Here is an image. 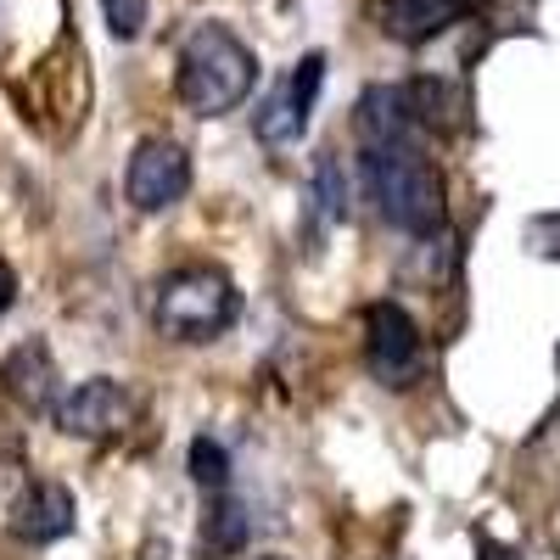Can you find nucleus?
Listing matches in <instances>:
<instances>
[{
    "label": "nucleus",
    "mask_w": 560,
    "mask_h": 560,
    "mask_svg": "<svg viewBox=\"0 0 560 560\" xmlns=\"http://www.w3.org/2000/svg\"><path fill=\"white\" fill-rule=\"evenodd\" d=\"M364 185L376 197L382 219L404 236H438L448 219L443 174L420 152V140H387V147H364Z\"/></svg>",
    "instance_id": "nucleus-1"
},
{
    "label": "nucleus",
    "mask_w": 560,
    "mask_h": 560,
    "mask_svg": "<svg viewBox=\"0 0 560 560\" xmlns=\"http://www.w3.org/2000/svg\"><path fill=\"white\" fill-rule=\"evenodd\" d=\"M258 84V57L247 51L242 34H230L224 23H197L179 45V73L174 90L185 113L197 118H224L230 107H242Z\"/></svg>",
    "instance_id": "nucleus-2"
},
{
    "label": "nucleus",
    "mask_w": 560,
    "mask_h": 560,
    "mask_svg": "<svg viewBox=\"0 0 560 560\" xmlns=\"http://www.w3.org/2000/svg\"><path fill=\"white\" fill-rule=\"evenodd\" d=\"M242 314V292L219 264H185L158 280L152 298V325L168 342H213L224 337Z\"/></svg>",
    "instance_id": "nucleus-3"
},
{
    "label": "nucleus",
    "mask_w": 560,
    "mask_h": 560,
    "mask_svg": "<svg viewBox=\"0 0 560 560\" xmlns=\"http://www.w3.org/2000/svg\"><path fill=\"white\" fill-rule=\"evenodd\" d=\"M140 415H147V404H140L124 382L113 376H96V382H79L68 398H57V427L68 438H84V443H118L140 427Z\"/></svg>",
    "instance_id": "nucleus-4"
},
{
    "label": "nucleus",
    "mask_w": 560,
    "mask_h": 560,
    "mask_svg": "<svg viewBox=\"0 0 560 560\" xmlns=\"http://www.w3.org/2000/svg\"><path fill=\"white\" fill-rule=\"evenodd\" d=\"M185 191H191V152L168 135H152L140 140L124 163V197L135 213H163L174 208Z\"/></svg>",
    "instance_id": "nucleus-5"
},
{
    "label": "nucleus",
    "mask_w": 560,
    "mask_h": 560,
    "mask_svg": "<svg viewBox=\"0 0 560 560\" xmlns=\"http://www.w3.org/2000/svg\"><path fill=\"white\" fill-rule=\"evenodd\" d=\"M364 364L382 387H409L427 364V342L420 325L398 303H370L364 308Z\"/></svg>",
    "instance_id": "nucleus-6"
},
{
    "label": "nucleus",
    "mask_w": 560,
    "mask_h": 560,
    "mask_svg": "<svg viewBox=\"0 0 560 560\" xmlns=\"http://www.w3.org/2000/svg\"><path fill=\"white\" fill-rule=\"evenodd\" d=\"M319 90H325V51H308V57L258 102L253 135L264 140V147H292V140L308 129V113H314V102H319Z\"/></svg>",
    "instance_id": "nucleus-7"
},
{
    "label": "nucleus",
    "mask_w": 560,
    "mask_h": 560,
    "mask_svg": "<svg viewBox=\"0 0 560 560\" xmlns=\"http://www.w3.org/2000/svg\"><path fill=\"white\" fill-rule=\"evenodd\" d=\"M0 393L12 404H23L28 415H51L62 398V376H57V353L39 337L18 342L7 359H0Z\"/></svg>",
    "instance_id": "nucleus-8"
},
{
    "label": "nucleus",
    "mask_w": 560,
    "mask_h": 560,
    "mask_svg": "<svg viewBox=\"0 0 560 560\" xmlns=\"http://www.w3.org/2000/svg\"><path fill=\"white\" fill-rule=\"evenodd\" d=\"M7 527L23 544H57L73 533V493L62 482H23V493L7 510Z\"/></svg>",
    "instance_id": "nucleus-9"
},
{
    "label": "nucleus",
    "mask_w": 560,
    "mask_h": 560,
    "mask_svg": "<svg viewBox=\"0 0 560 560\" xmlns=\"http://www.w3.org/2000/svg\"><path fill=\"white\" fill-rule=\"evenodd\" d=\"M376 12V28L398 45H427L438 39L448 23H459L471 12V0H370Z\"/></svg>",
    "instance_id": "nucleus-10"
},
{
    "label": "nucleus",
    "mask_w": 560,
    "mask_h": 560,
    "mask_svg": "<svg viewBox=\"0 0 560 560\" xmlns=\"http://www.w3.org/2000/svg\"><path fill=\"white\" fill-rule=\"evenodd\" d=\"M353 129L364 147H387V140H420L415 107L404 96V84H370L359 107H353Z\"/></svg>",
    "instance_id": "nucleus-11"
},
{
    "label": "nucleus",
    "mask_w": 560,
    "mask_h": 560,
    "mask_svg": "<svg viewBox=\"0 0 560 560\" xmlns=\"http://www.w3.org/2000/svg\"><path fill=\"white\" fill-rule=\"evenodd\" d=\"M404 96H409L420 129H432V135H454V129H459V107H465V102H459L454 84H443V79H415V84H404Z\"/></svg>",
    "instance_id": "nucleus-12"
},
{
    "label": "nucleus",
    "mask_w": 560,
    "mask_h": 560,
    "mask_svg": "<svg viewBox=\"0 0 560 560\" xmlns=\"http://www.w3.org/2000/svg\"><path fill=\"white\" fill-rule=\"evenodd\" d=\"M247 544V516H242V504L236 499H224V488L208 499V516H202V549L208 555H230V549H242Z\"/></svg>",
    "instance_id": "nucleus-13"
},
{
    "label": "nucleus",
    "mask_w": 560,
    "mask_h": 560,
    "mask_svg": "<svg viewBox=\"0 0 560 560\" xmlns=\"http://www.w3.org/2000/svg\"><path fill=\"white\" fill-rule=\"evenodd\" d=\"M191 477H197L208 493H219V488L230 482V454H224L219 443L197 438V443H191Z\"/></svg>",
    "instance_id": "nucleus-14"
},
{
    "label": "nucleus",
    "mask_w": 560,
    "mask_h": 560,
    "mask_svg": "<svg viewBox=\"0 0 560 560\" xmlns=\"http://www.w3.org/2000/svg\"><path fill=\"white\" fill-rule=\"evenodd\" d=\"M102 18L118 39H135L140 28H147V0H102Z\"/></svg>",
    "instance_id": "nucleus-15"
},
{
    "label": "nucleus",
    "mask_w": 560,
    "mask_h": 560,
    "mask_svg": "<svg viewBox=\"0 0 560 560\" xmlns=\"http://www.w3.org/2000/svg\"><path fill=\"white\" fill-rule=\"evenodd\" d=\"M18 303V269L7 264V258H0V314H7Z\"/></svg>",
    "instance_id": "nucleus-16"
},
{
    "label": "nucleus",
    "mask_w": 560,
    "mask_h": 560,
    "mask_svg": "<svg viewBox=\"0 0 560 560\" xmlns=\"http://www.w3.org/2000/svg\"><path fill=\"white\" fill-rule=\"evenodd\" d=\"M477 560H522V555L504 549V544H493V538H482V544H477Z\"/></svg>",
    "instance_id": "nucleus-17"
},
{
    "label": "nucleus",
    "mask_w": 560,
    "mask_h": 560,
    "mask_svg": "<svg viewBox=\"0 0 560 560\" xmlns=\"http://www.w3.org/2000/svg\"><path fill=\"white\" fill-rule=\"evenodd\" d=\"M264 560H287V555H264Z\"/></svg>",
    "instance_id": "nucleus-18"
},
{
    "label": "nucleus",
    "mask_w": 560,
    "mask_h": 560,
    "mask_svg": "<svg viewBox=\"0 0 560 560\" xmlns=\"http://www.w3.org/2000/svg\"><path fill=\"white\" fill-rule=\"evenodd\" d=\"M555 544H560V533H555Z\"/></svg>",
    "instance_id": "nucleus-19"
}]
</instances>
